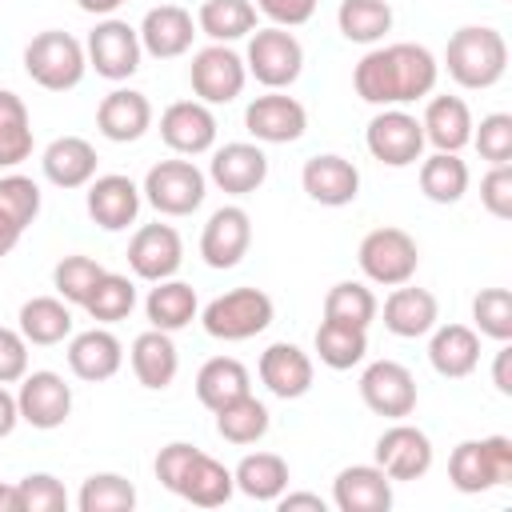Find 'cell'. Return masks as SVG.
Listing matches in <instances>:
<instances>
[{
  "mask_svg": "<svg viewBox=\"0 0 512 512\" xmlns=\"http://www.w3.org/2000/svg\"><path fill=\"white\" fill-rule=\"evenodd\" d=\"M436 80H440V60L412 40L376 44L352 68L356 96L376 108H404V104L428 100L436 92Z\"/></svg>",
  "mask_w": 512,
  "mask_h": 512,
  "instance_id": "obj_1",
  "label": "cell"
},
{
  "mask_svg": "<svg viewBox=\"0 0 512 512\" xmlns=\"http://www.w3.org/2000/svg\"><path fill=\"white\" fill-rule=\"evenodd\" d=\"M444 72L472 92H484L500 84L508 72V40L492 24H464L444 44Z\"/></svg>",
  "mask_w": 512,
  "mask_h": 512,
  "instance_id": "obj_2",
  "label": "cell"
},
{
  "mask_svg": "<svg viewBox=\"0 0 512 512\" xmlns=\"http://www.w3.org/2000/svg\"><path fill=\"white\" fill-rule=\"evenodd\" d=\"M276 316V304L264 288H252V284H240V288H228L220 292L216 300H208L200 308V324L212 340H224V344H240V340H252L260 336Z\"/></svg>",
  "mask_w": 512,
  "mask_h": 512,
  "instance_id": "obj_3",
  "label": "cell"
},
{
  "mask_svg": "<svg viewBox=\"0 0 512 512\" xmlns=\"http://www.w3.org/2000/svg\"><path fill=\"white\" fill-rule=\"evenodd\" d=\"M24 72L44 92H68L88 72L84 44L64 28H44L24 44Z\"/></svg>",
  "mask_w": 512,
  "mask_h": 512,
  "instance_id": "obj_4",
  "label": "cell"
},
{
  "mask_svg": "<svg viewBox=\"0 0 512 512\" xmlns=\"http://www.w3.org/2000/svg\"><path fill=\"white\" fill-rule=\"evenodd\" d=\"M448 480L464 496H480L488 488L512 484V440L500 432L480 440H460L448 456Z\"/></svg>",
  "mask_w": 512,
  "mask_h": 512,
  "instance_id": "obj_5",
  "label": "cell"
},
{
  "mask_svg": "<svg viewBox=\"0 0 512 512\" xmlns=\"http://www.w3.org/2000/svg\"><path fill=\"white\" fill-rule=\"evenodd\" d=\"M356 264L364 272L368 284H380V288H396V284H408L420 268V248L416 240L404 232V228H372L360 248H356Z\"/></svg>",
  "mask_w": 512,
  "mask_h": 512,
  "instance_id": "obj_6",
  "label": "cell"
},
{
  "mask_svg": "<svg viewBox=\"0 0 512 512\" xmlns=\"http://www.w3.org/2000/svg\"><path fill=\"white\" fill-rule=\"evenodd\" d=\"M140 196L160 212V216H192L204 196H208V176L176 156V160H160L144 172V184H140Z\"/></svg>",
  "mask_w": 512,
  "mask_h": 512,
  "instance_id": "obj_7",
  "label": "cell"
},
{
  "mask_svg": "<svg viewBox=\"0 0 512 512\" xmlns=\"http://www.w3.org/2000/svg\"><path fill=\"white\" fill-rule=\"evenodd\" d=\"M244 68L264 88H292L300 80V72H304V44L296 40L292 28H276V24L256 28L248 36Z\"/></svg>",
  "mask_w": 512,
  "mask_h": 512,
  "instance_id": "obj_8",
  "label": "cell"
},
{
  "mask_svg": "<svg viewBox=\"0 0 512 512\" xmlns=\"http://www.w3.org/2000/svg\"><path fill=\"white\" fill-rule=\"evenodd\" d=\"M84 56H88V68L96 76L120 84V80L136 76V68H140V56H144L140 32L120 16H100L84 40Z\"/></svg>",
  "mask_w": 512,
  "mask_h": 512,
  "instance_id": "obj_9",
  "label": "cell"
},
{
  "mask_svg": "<svg viewBox=\"0 0 512 512\" xmlns=\"http://www.w3.org/2000/svg\"><path fill=\"white\" fill-rule=\"evenodd\" d=\"M188 80H192L196 100L208 104V108H216V104H232L244 92L248 68H244V56L232 44H208V48L192 52Z\"/></svg>",
  "mask_w": 512,
  "mask_h": 512,
  "instance_id": "obj_10",
  "label": "cell"
},
{
  "mask_svg": "<svg viewBox=\"0 0 512 512\" xmlns=\"http://www.w3.org/2000/svg\"><path fill=\"white\" fill-rule=\"evenodd\" d=\"M364 148L372 152V160L388 164V168H408L424 156V128L420 116H412L408 108H380L368 128H364Z\"/></svg>",
  "mask_w": 512,
  "mask_h": 512,
  "instance_id": "obj_11",
  "label": "cell"
},
{
  "mask_svg": "<svg viewBox=\"0 0 512 512\" xmlns=\"http://www.w3.org/2000/svg\"><path fill=\"white\" fill-rule=\"evenodd\" d=\"M360 400L384 420H408L416 412V376L400 360H372L360 372Z\"/></svg>",
  "mask_w": 512,
  "mask_h": 512,
  "instance_id": "obj_12",
  "label": "cell"
},
{
  "mask_svg": "<svg viewBox=\"0 0 512 512\" xmlns=\"http://www.w3.org/2000/svg\"><path fill=\"white\" fill-rule=\"evenodd\" d=\"M244 128L256 144H292L308 132V108L284 88H268L264 96L248 100Z\"/></svg>",
  "mask_w": 512,
  "mask_h": 512,
  "instance_id": "obj_13",
  "label": "cell"
},
{
  "mask_svg": "<svg viewBox=\"0 0 512 512\" xmlns=\"http://www.w3.org/2000/svg\"><path fill=\"white\" fill-rule=\"evenodd\" d=\"M16 408H20V424L52 432L72 416V384L60 372H48V368L24 372L20 392H16Z\"/></svg>",
  "mask_w": 512,
  "mask_h": 512,
  "instance_id": "obj_14",
  "label": "cell"
},
{
  "mask_svg": "<svg viewBox=\"0 0 512 512\" xmlns=\"http://www.w3.org/2000/svg\"><path fill=\"white\" fill-rule=\"evenodd\" d=\"M432 460H436V452H432L428 432H420L408 420H392V428H384L376 436L372 464H380L388 480H420V476H428Z\"/></svg>",
  "mask_w": 512,
  "mask_h": 512,
  "instance_id": "obj_15",
  "label": "cell"
},
{
  "mask_svg": "<svg viewBox=\"0 0 512 512\" xmlns=\"http://www.w3.org/2000/svg\"><path fill=\"white\" fill-rule=\"evenodd\" d=\"M180 264H184V240H180V232L172 224L156 220V224H140L132 232V240H128V268H132L136 280H148V284L168 280V276L180 272Z\"/></svg>",
  "mask_w": 512,
  "mask_h": 512,
  "instance_id": "obj_16",
  "label": "cell"
},
{
  "mask_svg": "<svg viewBox=\"0 0 512 512\" xmlns=\"http://www.w3.org/2000/svg\"><path fill=\"white\" fill-rule=\"evenodd\" d=\"M216 116L208 104L200 100H176L160 112V140L176 152V156H204L216 148Z\"/></svg>",
  "mask_w": 512,
  "mask_h": 512,
  "instance_id": "obj_17",
  "label": "cell"
},
{
  "mask_svg": "<svg viewBox=\"0 0 512 512\" xmlns=\"http://www.w3.org/2000/svg\"><path fill=\"white\" fill-rule=\"evenodd\" d=\"M84 204H88V216L104 228V232H124L128 224H136L140 216V184L124 172H104V176H92L88 180V192H84Z\"/></svg>",
  "mask_w": 512,
  "mask_h": 512,
  "instance_id": "obj_18",
  "label": "cell"
},
{
  "mask_svg": "<svg viewBox=\"0 0 512 512\" xmlns=\"http://www.w3.org/2000/svg\"><path fill=\"white\" fill-rule=\"evenodd\" d=\"M252 248V216L240 204H224L204 220L200 256L208 268H236Z\"/></svg>",
  "mask_w": 512,
  "mask_h": 512,
  "instance_id": "obj_19",
  "label": "cell"
},
{
  "mask_svg": "<svg viewBox=\"0 0 512 512\" xmlns=\"http://www.w3.org/2000/svg\"><path fill=\"white\" fill-rule=\"evenodd\" d=\"M260 384L276 396V400H300L312 392V380H316V364L312 356L300 348V344H288V340H276L260 352Z\"/></svg>",
  "mask_w": 512,
  "mask_h": 512,
  "instance_id": "obj_20",
  "label": "cell"
},
{
  "mask_svg": "<svg viewBox=\"0 0 512 512\" xmlns=\"http://www.w3.org/2000/svg\"><path fill=\"white\" fill-rule=\"evenodd\" d=\"M208 180L228 196H248L268 180V156L256 140H232L212 152Z\"/></svg>",
  "mask_w": 512,
  "mask_h": 512,
  "instance_id": "obj_21",
  "label": "cell"
},
{
  "mask_svg": "<svg viewBox=\"0 0 512 512\" xmlns=\"http://www.w3.org/2000/svg\"><path fill=\"white\" fill-rule=\"evenodd\" d=\"M300 184H304L308 200H316L324 208H344L360 196V168L336 152H320V156L304 160Z\"/></svg>",
  "mask_w": 512,
  "mask_h": 512,
  "instance_id": "obj_22",
  "label": "cell"
},
{
  "mask_svg": "<svg viewBox=\"0 0 512 512\" xmlns=\"http://www.w3.org/2000/svg\"><path fill=\"white\" fill-rule=\"evenodd\" d=\"M136 32H140V48L148 56L176 60L196 40V16L188 8H180V4H156V8L144 12V20H140Z\"/></svg>",
  "mask_w": 512,
  "mask_h": 512,
  "instance_id": "obj_23",
  "label": "cell"
},
{
  "mask_svg": "<svg viewBox=\"0 0 512 512\" xmlns=\"http://www.w3.org/2000/svg\"><path fill=\"white\" fill-rule=\"evenodd\" d=\"M376 316H384V328H388L392 336L416 340V336H428V332L436 328L440 304H436V296H432L428 288H416V284L408 280V284H396V288L388 292V300H384V308H380Z\"/></svg>",
  "mask_w": 512,
  "mask_h": 512,
  "instance_id": "obj_24",
  "label": "cell"
},
{
  "mask_svg": "<svg viewBox=\"0 0 512 512\" xmlns=\"http://www.w3.org/2000/svg\"><path fill=\"white\" fill-rule=\"evenodd\" d=\"M120 364H124V344L116 340V332L84 328V332L68 336V368H72L76 380L104 384L120 372Z\"/></svg>",
  "mask_w": 512,
  "mask_h": 512,
  "instance_id": "obj_25",
  "label": "cell"
},
{
  "mask_svg": "<svg viewBox=\"0 0 512 512\" xmlns=\"http://www.w3.org/2000/svg\"><path fill=\"white\" fill-rule=\"evenodd\" d=\"M332 504L340 512H388L392 508V480L380 464H348L332 480Z\"/></svg>",
  "mask_w": 512,
  "mask_h": 512,
  "instance_id": "obj_26",
  "label": "cell"
},
{
  "mask_svg": "<svg viewBox=\"0 0 512 512\" xmlns=\"http://www.w3.org/2000/svg\"><path fill=\"white\" fill-rule=\"evenodd\" d=\"M96 128L112 144H132L152 128V104L136 88H112L96 104Z\"/></svg>",
  "mask_w": 512,
  "mask_h": 512,
  "instance_id": "obj_27",
  "label": "cell"
},
{
  "mask_svg": "<svg viewBox=\"0 0 512 512\" xmlns=\"http://www.w3.org/2000/svg\"><path fill=\"white\" fill-rule=\"evenodd\" d=\"M428 364L444 380H464L480 364V332L468 324H436L428 332Z\"/></svg>",
  "mask_w": 512,
  "mask_h": 512,
  "instance_id": "obj_28",
  "label": "cell"
},
{
  "mask_svg": "<svg viewBox=\"0 0 512 512\" xmlns=\"http://www.w3.org/2000/svg\"><path fill=\"white\" fill-rule=\"evenodd\" d=\"M472 108L460 96H428L420 128H424V144H432V152H464L472 144Z\"/></svg>",
  "mask_w": 512,
  "mask_h": 512,
  "instance_id": "obj_29",
  "label": "cell"
},
{
  "mask_svg": "<svg viewBox=\"0 0 512 512\" xmlns=\"http://www.w3.org/2000/svg\"><path fill=\"white\" fill-rule=\"evenodd\" d=\"M128 364H132V376L152 388V392H164L176 372H180V352L172 344V332H160V328H148L132 340L128 348Z\"/></svg>",
  "mask_w": 512,
  "mask_h": 512,
  "instance_id": "obj_30",
  "label": "cell"
},
{
  "mask_svg": "<svg viewBox=\"0 0 512 512\" xmlns=\"http://www.w3.org/2000/svg\"><path fill=\"white\" fill-rule=\"evenodd\" d=\"M44 180L56 188H88L96 176V148L84 136H56L40 156Z\"/></svg>",
  "mask_w": 512,
  "mask_h": 512,
  "instance_id": "obj_31",
  "label": "cell"
},
{
  "mask_svg": "<svg viewBox=\"0 0 512 512\" xmlns=\"http://www.w3.org/2000/svg\"><path fill=\"white\" fill-rule=\"evenodd\" d=\"M144 316L152 328L160 332H180L188 328L196 316H200V300H196V288L168 276V280H156L144 296Z\"/></svg>",
  "mask_w": 512,
  "mask_h": 512,
  "instance_id": "obj_32",
  "label": "cell"
},
{
  "mask_svg": "<svg viewBox=\"0 0 512 512\" xmlns=\"http://www.w3.org/2000/svg\"><path fill=\"white\" fill-rule=\"evenodd\" d=\"M20 336L36 348H52V344H64L72 336V304L60 300V296H32L20 304Z\"/></svg>",
  "mask_w": 512,
  "mask_h": 512,
  "instance_id": "obj_33",
  "label": "cell"
},
{
  "mask_svg": "<svg viewBox=\"0 0 512 512\" xmlns=\"http://www.w3.org/2000/svg\"><path fill=\"white\" fill-rule=\"evenodd\" d=\"M248 392H252V376L236 356H212L196 372V400L208 412H216V408H224V404H232Z\"/></svg>",
  "mask_w": 512,
  "mask_h": 512,
  "instance_id": "obj_34",
  "label": "cell"
},
{
  "mask_svg": "<svg viewBox=\"0 0 512 512\" xmlns=\"http://www.w3.org/2000/svg\"><path fill=\"white\" fill-rule=\"evenodd\" d=\"M236 492V480H232V468H224L216 456L208 452H196V460L188 464L184 480H180V500L196 504V508H220L228 504Z\"/></svg>",
  "mask_w": 512,
  "mask_h": 512,
  "instance_id": "obj_35",
  "label": "cell"
},
{
  "mask_svg": "<svg viewBox=\"0 0 512 512\" xmlns=\"http://www.w3.org/2000/svg\"><path fill=\"white\" fill-rule=\"evenodd\" d=\"M236 492H244L256 504H276V496L288 488V460L276 452H248L232 468Z\"/></svg>",
  "mask_w": 512,
  "mask_h": 512,
  "instance_id": "obj_36",
  "label": "cell"
},
{
  "mask_svg": "<svg viewBox=\"0 0 512 512\" xmlns=\"http://www.w3.org/2000/svg\"><path fill=\"white\" fill-rule=\"evenodd\" d=\"M256 8L252 0H204L196 8V32H204L212 44H236L256 32Z\"/></svg>",
  "mask_w": 512,
  "mask_h": 512,
  "instance_id": "obj_37",
  "label": "cell"
},
{
  "mask_svg": "<svg viewBox=\"0 0 512 512\" xmlns=\"http://www.w3.org/2000/svg\"><path fill=\"white\" fill-rule=\"evenodd\" d=\"M336 28H340L344 40L376 48L392 32V4L388 0H340Z\"/></svg>",
  "mask_w": 512,
  "mask_h": 512,
  "instance_id": "obj_38",
  "label": "cell"
},
{
  "mask_svg": "<svg viewBox=\"0 0 512 512\" xmlns=\"http://www.w3.org/2000/svg\"><path fill=\"white\" fill-rule=\"evenodd\" d=\"M316 356L324 368L332 372H348L368 356V328L356 324H340V320H320L316 328Z\"/></svg>",
  "mask_w": 512,
  "mask_h": 512,
  "instance_id": "obj_39",
  "label": "cell"
},
{
  "mask_svg": "<svg viewBox=\"0 0 512 512\" xmlns=\"http://www.w3.org/2000/svg\"><path fill=\"white\" fill-rule=\"evenodd\" d=\"M468 164L460 160V152H432L420 156V192L432 204H456L468 192Z\"/></svg>",
  "mask_w": 512,
  "mask_h": 512,
  "instance_id": "obj_40",
  "label": "cell"
},
{
  "mask_svg": "<svg viewBox=\"0 0 512 512\" xmlns=\"http://www.w3.org/2000/svg\"><path fill=\"white\" fill-rule=\"evenodd\" d=\"M212 416H216V436L228 440V444H240V448L264 440L268 436V424H272L268 404L256 400L252 392L240 396V400H232V404H224V408H216Z\"/></svg>",
  "mask_w": 512,
  "mask_h": 512,
  "instance_id": "obj_41",
  "label": "cell"
},
{
  "mask_svg": "<svg viewBox=\"0 0 512 512\" xmlns=\"http://www.w3.org/2000/svg\"><path fill=\"white\" fill-rule=\"evenodd\" d=\"M28 156H32V116H28V104L16 92L0 88V168L12 172Z\"/></svg>",
  "mask_w": 512,
  "mask_h": 512,
  "instance_id": "obj_42",
  "label": "cell"
},
{
  "mask_svg": "<svg viewBox=\"0 0 512 512\" xmlns=\"http://www.w3.org/2000/svg\"><path fill=\"white\" fill-rule=\"evenodd\" d=\"M132 308H136V284L124 272H108L104 268V276L96 280V288L84 300V312L96 324H120V320L132 316Z\"/></svg>",
  "mask_w": 512,
  "mask_h": 512,
  "instance_id": "obj_43",
  "label": "cell"
},
{
  "mask_svg": "<svg viewBox=\"0 0 512 512\" xmlns=\"http://www.w3.org/2000/svg\"><path fill=\"white\" fill-rule=\"evenodd\" d=\"M380 312V300L376 292L364 284V280H340L328 288L324 296V320H340V324H356V328H368Z\"/></svg>",
  "mask_w": 512,
  "mask_h": 512,
  "instance_id": "obj_44",
  "label": "cell"
},
{
  "mask_svg": "<svg viewBox=\"0 0 512 512\" xmlns=\"http://www.w3.org/2000/svg\"><path fill=\"white\" fill-rule=\"evenodd\" d=\"M80 512H132L136 508V484L120 472H92L76 492Z\"/></svg>",
  "mask_w": 512,
  "mask_h": 512,
  "instance_id": "obj_45",
  "label": "cell"
},
{
  "mask_svg": "<svg viewBox=\"0 0 512 512\" xmlns=\"http://www.w3.org/2000/svg\"><path fill=\"white\" fill-rule=\"evenodd\" d=\"M472 324L480 336L508 344L512 340V292L508 288H480L472 296Z\"/></svg>",
  "mask_w": 512,
  "mask_h": 512,
  "instance_id": "obj_46",
  "label": "cell"
},
{
  "mask_svg": "<svg viewBox=\"0 0 512 512\" xmlns=\"http://www.w3.org/2000/svg\"><path fill=\"white\" fill-rule=\"evenodd\" d=\"M100 276H104V264H96L92 256H80V252H76V256H64V260L52 268V288H56L60 300L84 308V300H88V292L96 288Z\"/></svg>",
  "mask_w": 512,
  "mask_h": 512,
  "instance_id": "obj_47",
  "label": "cell"
},
{
  "mask_svg": "<svg viewBox=\"0 0 512 512\" xmlns=\"http://www.w3.org/2000/svg\"><path fill=\"white\" fill-rule=\"evenodd\" d=\"M0 216L24 232L40 216V184L24 172H4L0 176Z\"/></svg>",
  "mask_w": 512,
  "mask_h": 512,
  "instance_id": "obj_48",
  "label": "cell"
},
{
  "mask_svg": "<svg viewBox=\"0 0 512 512\" xmlns=\"http://www.w3.org/2000/svg\"><path fill=\"white\" fill-rule=\"evenodd\" d=\"M472 144L480 160L488 164H512V116L508 112H488L480 124H472Z\"/></svg>",
  "mask_w": 512,
  "mask_h": 512,
  "instance_id": "obj_49",
  "label": "cell"
},
{
  "mask_svg": "<svg viewBox=\"0 0 512 512\" xmlns=\"http://www.w3.org/2000/svg\"><path fill=\"white\" fill-rule=\"evenodd\" d=\"M16 496H20V512H64L68 508V492L52 472H28L24 480H16Z\"/></svg>",
  "mask_w": 512,
  "mask_h": 512,
  "instance_id": "obj_50",
  "label": "cell"
},
{
  "mask_svg": "<svg viewBox=\"0 0 512 512\" xmlns=\"http://www.w3.org/2000/svg\"><path fill=\"white\" fill-rule=\"evenodd\" d=\"M480 204L496 220H512V164H492L480 180Z\"/></svg>",
  "mask_w": 512,
  "mask_h": 512,
  "instance_id": "obj_51",
  "label": "cell"
},
{
  "mask_svg": "<svg viewBox=\"0 0 512 512\" xmlns=\"http://www.w3.org/2000/svg\"><path fill=\"white\" fill-rule=\"evenodd\" d=\"M196 444H188V440H172V444H164L160 452H156V480L168 488V492H180V480H184V472H188V464L196 460Z\"/></svg>",
  "mask_w": 512,
  "mask_h": 512,
  "instance_id": "obj_52",
  "label": "cell"
},
{
  "mask_svg": "<svg viewBox=\"0 0 512 512\" xmlns=\"http://www.w3.org/2000/svg\"><path fill=\"white\" fill-rule=\"evenodd\" d=\"M24 372H28V340L20 336V328L0 324V384H20Z\"/></svg>",
  "mask_w": 512,
  "mask_h": 512,
  "instance_id": "obj_53",
  "label": "cell"
},
{
  "mask_svg": "<svg viewBox=\"0 0 512 512\" xmlns=\"http://www.w3.org/2000/svg\"><path fill=\"white\" fill-rule=\"evenodd\" d=\"M252 8L276 28H300L316 16V0H252Z\"/></svg>",
  "mask_w": 512,
  "mask_h": 512,
  "instance_id": "obj_54",
  "label": "cell"
},
{
  "mask_svg": "<svg viewBox=\"0 0 512 512\" xmlns=\"http://www.w3.org/2000/svg\"><path fill=\"white\" fill-rule=\"evenodd\" d=\"M492 384L500 396H512V348L500 344L496 348V360H492Z\"/></svg>",
  "mask_w": 512,
  "mask_h": 512,
  "instance_id": "obj_55",
  "label": "cell"
},
{
  "mask_svg": "<svg viewBox=\"0 0 512 512\" xmlns=\"http://www.w3.org/2000/svg\"><path fill=\"white\" fill-rule=\"evenodd\" d=\"M276 504H280V512H296V508H312V512H324L328 508V500L320 496V492H280L276 496Z\"/></svg>",
  "mask_w": 512,
  "mask_h": 512,
  "instance_id": "obj_56",
  "label": "cell"
},
{
  "mask_svg": "<svg viewBox=\"0 0 512 512\" xmlns=\"http://www.w3.org/2000/svg\"><path fill=\"white\" fill-rule=\"evenodd\" d=\"M20 424V408H16V396L8 392V384H0V440L12 436Z\"/></svg>",
  "mask_w": 512,
  "mask_h": 512,
  "instance_id": "obj_57",
  "label": "cell"
},
{
  "mask_svg": "<svg viewBox=\"0 0 512 512\" xmlns=\"http://www.w3.org/2000/svg\"><path fill=\"white\" fill-rule=\"evenodd\" d=\"M20 236H24V232H20L12 220H4V216H0V260L20 244Z\"/></svg>",
  "mask_w": 512,
  "mask_h": 512,
  "instance_id": "obj_58",
  "label": "cell"
},
{
  "mask_svg": "<svg viewBox=\"0 0 512 512\" xmlns=\"http://www.w3.org/2000/svg\"><path fill=\"white\" fill-rule=\"evenodd\" d=\"M76 4H80V12H88V16H96V20H100V16H112L124 0H76Z\"/></svg>",
  "mask_w": 512,
  "mask_h": 512,
  "instance_id": "obj_59",
  "label": "cell"
},
{
  "mask_svg": "<svg viewBox=\"0 0 512 512\" xmlns=\"http://www.w3.org/2000/svg\"><path fill=\"white\" fill-rule=\"evenodd\" d=\"M0 512H20V496H16V484H0Z\"/></svg>",
  "mask_w": 512,
  "mask_h": 512,
  "instance_id": "obj_60",
  "label": "cell"
}]
</instances>
